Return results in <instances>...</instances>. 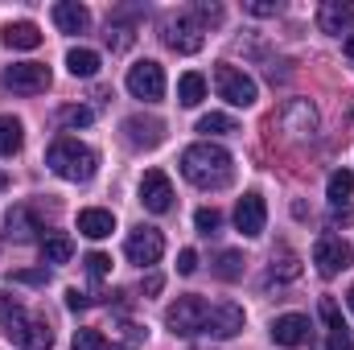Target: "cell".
<instances>
[{
    "label": "cell",
    "instance_id": "46",
    "mask_svg": "<svg viewBox=\"0 0 354 350\" xmlns=\"http://www.w3.org/2000/svg\"><path fill=\"white\" fill-rule=\"evenodd\" d=\"M0 185H4V174H0Z\"/></svg>",
    "mask_w": 354,
    "mask_h": 350
},
{
    "label": "cell",
    "instance_id": "34",
    "mask_svg": "<svg viewBox=\"0 0 354 350\" xmlns=\"http://www.w3.org/2000/svg\"><path fill=\"white\" fill-rule=\"evenodd\" d=\"M317 309H322V322L330 326V334H342V330H346V322H342V313H338V305H334L330 297H326V301H322Z\"/></svg>",
    "mask_w": 354,
    "mask_h": 350
},
{
    "label": "cell",
    "instance_id": "3",
    "mask_svg": "<svg viewBox=\"0 0 354 350\" xmlns=\"http://www.w3.org/2000/svg\"><path fill=\"white\" fill-rule=\"evenodd\" d=\"M214 91H218V99H227L231 107H256V99H260L256 79H252L248 71L231 66V62H218V66H214Z\"/></svg>",
    "mask_w": 354,
    "mask_h": 350
},
{
    "label": "cell",
    "instance_id": "36",
    "mask_svg": "<svg viewBox=\"0 0 354 350\" xmlns=\"http://www.w3.org/2000/svg\"><path fill=\"white\" fill-rule=\"evenodd\" d=\"M194 17H198V25L206 29V25H218V21H223V8H218V4H198Z\"/></svg>",
    "mask_w": 354,
    "mask_h": 350
},
{
    "label": "cell",
    "instance_id": "41",
    "mask_svg": "<svg viewBox=\"0 0 354 350\" xmlns=\"http://www.w3.org/2000/svg\"><path fill=\"white\" fill-rule=\"evenodd\" d=\"M322 350H354L351 330H342V334H330V338H326V347H322Z\"/></svg>",
    "mask_w": 354,
    "mask_h": 350
},
{
    "label": "cell",
    "instance_id": "37",
    "mask_svg": "<svg viewBox=\"0 0 354 350\" xmlns=\"http://www.w3.org/2000/svg\"><path fill=\"white\" fill-rule=\"evenodd\" d=\"M107 46H111V50H128V46H132V29L107 25Z\"/></svg>",
    "mask_w": 354,
    "mask_h": 350
},
{
    "label": "cell",
    "instance_id": "17",
    "mask_svg": "<svg viewBox=\"0 0 354 350\" xmlns=\"http://www.w3.org/2000/svg\"><path fill=\"white\" fill-rule=\"evenodd\" d=\"M317 25H322V33H346V29H354V4L351 0H326L322 12H317Z\"/></svg>",
    "mask_w": 354,
    "mask_h": 350
},
{
    "label": "cell",
    "instance_id": "27",
    "mask_svg": "<svg viewBox=\"0 0 354 350\" xmlns=\"http://www.w3.org/2000/svg\"><path fill=\"white\" fill-rule=\"evenodd\" d=\"M71 256H75V243L66 235H54L41 243V264H71Z\"/></svg>",
    "mask_w": 354,
    "mask_h": 350
},
{
    "label": "cell",
    "instance_id": "32",
    "mask_svg": "<svg viewBox=\"0 0 354 350\" xmlns=\"http://www.w3.org/2000/svg\"><path fill=\"white\" fill-rule=\"evenodd\" d=\"M218 223H223V214H218L214 206H202V210L194 214V227H198L202 235H214V231H218Z\"/></svg>",
    "mask_w": 354,
    "mask_h": 350
},
{
    "label": "cell",
    "instance_id": "9",
    "mask_svg": "<svg viewBox=\"0 0 354 350\" xmlns=\"http://www.w3.org/2000/svg\"><path fill=\"white\" fill-rule=\"evenodd\" d=\"M202 33H206V29L198 25L194 12H181V17H169V21H165V46L177 50V54H198L202 42H206Z\"/></svg>",
    "mask_w": 354,
    "mask_h": 350
},
{
    "label": "cell",
    "instance_id": "28",
    "mask_svg": "<svg viewBox=\"0 0 354 350\" xmlns=\"http://www.w3.org/2000/svg\"><path fill=\"white\" fill-rule=\"evenodd\" d=\"M198 132H210V136H227V132H239V124H235L231 116H223V111H210V116H202V120H198Z\"/></svg>",
    "mask_w": 354,
    "mask_h": 350
},
{
    "label": "cell",
    "instance_id": "4",
    "mask_svg": "<svg viewBox=\"0 0 354 350\" xmlns=\"http://www.w3.org/2000/svg\"><path fill=\"white\" fill-rule=\"evenodd\" d=\"M206 322H210V305L202 297H177L165 309V326L174 334H206Z\"/></svg>",
    "mask_w": 354,
    "mask_h": 350
},
{
    "label": "cell",
    "instance_id": "15",
    "mask_svg": "<svg viewBox=\"0 0 354 350\" xmlns=\"http://www.w3.org/2000/svg\"><path fill=\"white\" fill-rule=\"evenodd\" d=\"M243 309L235 305V301H223V305H210V322H206V334H214V338H235V334H243Z\"/></svg>",
    "mask_w": 354,
    "mask_h": 350
},
{
    "label": "cell",
    "instance_id": "21",
    "mask_svg": "<svg viewBox=\"0 0 354 350\" xmlns=\"http://www.w3.org/2000/svg\"><path fill=\"white\" fill-rule=\"evenodd\" d=\"M37 231H41V223H37V214H33L29 206H12V210H8V235H12L17 243L37 239Z\"/></svg>",
    "mask_w": 354,
    "mask_h": 350
},
{
    "label": "cell",
    "instance_id": "29",
    "mask_svg": "<svg viewBox=\"0 0 354 350\" xmlns=\"http://www.w3.org/2000/svg\"><path fill=\"white\" fill-rule=\"evenodd\" d=\"M297 272H301V264H297V256H292L288 248L272 252V276H280V280H292Z\"/></svg>",
    "mask_w": 354,
    "mask_h": 350
},
{
    "label": "cell",
    "instance_id": "18",
    "mask_svg": "<svg viewBox=\"0 0 354 350\" xmlns=\"http://www.w3.org/2000/svg\"><path fill=\"white\" fill-rule=\"evenodd\" d=\"M0 42H4L8 50H37V46H41V29H37L33 21H8V25L0 29Z\"/></svg>",
    "mask_w": 354,
    "mask_h": 350
},
{
    "label": "cell",
    "instance_id": "31",
    "mask_svg": "<svg viewBox=\"0 0 354 350\" xmlns=\"http://www.w3.org/2000/svg\"><path fill=\"white\" fill-rule=\"evenodd\" d=\"M58 120H62L66 128H87L91 120H95V111L83 107V103H71V107H62V111H58Z\"/></svg>",
    "mask_w": 354,
    "mask_h": 350
},
{
    "label": "cell",
    "instance_id": "11",
    "mask_svg": "<svg viewBox=\"0 0 354 350\" xmlns=\"http://www.w3.org/2000/svg\"><path fill=\"white\" fill-rule=\"evenodd\" d=\"M124 252H128V260H132V264L149 268V264H157L161 256H165V239H161V231H157V227H136V231L128 235Z\"/></svg>",
    "mask_w": 354,
    "mask_h": 350
},
{
    "label": "cell",
    "instance_id": "19",
    "mask_svg": "<svg viewBox=\"0 0 354 350\" xmlns=\"http://www.w3.org/2000/svg\"><path fill=\"white\" fill-rule=\"evenodd\" d=\"M54 25H58L62 33H83L91 25V12L79 0H58V4H54Z\"/></svg>",
    "mask_w": 354,
    "mask_h": 350
},
{
    "label": "cell",
    "instance_id": "43",
    "mask_svg": "<svg viewBox=\"0 0 354 350\" xmlns=\"http://www.w3.org/2000/svg\"><path fill=\"white\" fill-rule=\"evenodd\" d=\"M161 284H165V280H161V276L153 272V276H145V284H140V288H145L149 297H157V293H161Z\"/></svg>",
    "mask_w": 354,
    "mask_h": 350
},
{
    "label": "cell",
    "instance_id": "5",
    "mask_svg": "<svg viewBox=\"0 0 354 350\" xmlns=\"http://www.w3.org/2000/svg\"><path fill=\"white\" fill-rule=\"evenodd\" d=\"M124 83L132 91V99H145V103L165 99V71H161V62H153V58L128 66V79H124Z\"/></svg>",
    "mask_w": 354,
    "mask_h": 350
},
{
    "label": "cell",
    "instance_id": "38",
    "mask_svg": "<svg viewBox=\"0 0 354 350\" xmlns=\"http://www.w3.org/2000/svg\"><path fill=\"white\" fill-rule=\"evenodd\" d=\"M248 12H252V17H276L280 4H276V0H248Z\"/></svg>",
    "mask_w": 354,
    "mask_h": 350
},
{
    "label": "cell",
    "instance_id": "33",
    "mask_svg": "<svg viewBox=\"0 0 354 350\" xmlns=\"http://www.w3.org/2000/svg\"><path fill=\"white\" fill-rule=\"evenodd\" d=\"M115 334H120V350H136L140 342H145V330H140V326H132V322L115 326Z\"/></svg>",
    "mask_w": 354,
    "mask_h": 350
},
{
    "label": "cell",
    "instance_id": "20",
    "mask_svg": "<svg viewBox=\"0 0 354 350\" xmlns=\"http://www.w3.org/2000/svg\"><path fill=\"white\" fill-rule=\"evenodd\" d=\"M79 231L87 239H107L115 231V214L111 210H99V206H87V210H79Z\"/></svg>",
    "mask_w": 354,
    "mask_h": 350
},
{
    "label": "cell",
    "instance_id": "12",
    "mask_svg": "<svg viewBox=\"0 0 354 350\" xmlns=\"http://www.w3.org/2000/svg\"><path fill=\"white\" fill-rule=\"evenodd\" d=\"M140 202H145V210H153V214L174 210V181L161 174V169H149V174L140 177Z\"/></svg>",
    "mask_w": 354,
    "mask_h": 350
},
{
    "label": "cell",
    "instance_id": "35",
    "mask_svg": "<svg viewBox=\"0 0 354 350\" xmlns=\"http://www.w3.org/2000/svg\"><path fill=\"white\" fill-rule=\"evenodd\" d=\"M83 264H87V272H91V276H95V280H103V276L111 272V260H107L103 252H91V256H87V260H83Z\"/></svg>",
    "mask_w": 354,
    "mask_h": 350
},
{
    "label": "cell",
    "instance_id": "13",
    "mask_svg": "<svg viewBox=\"0 0 354 350\" xmlns=\"http://www.w3.org/2000/svg\"><path fill=\"white\" fill-rule=\"evenodd\" d=\"M280 128H284L292 140L313 136V132H317V107H313L309 99H292V103L284 107V116H280Z\"/></svg>",
    "mask_w": 354,
    "mask_h": 350
},
{
    "label": "cell",
    "instance_id": "26",
    "mask_svg": "<svg viewBox=\"0 0 354 350\" xmlns=\"http://www.w3.org/2000/svg\"><path fill=\"white\" fill-rule=\"evenodd\" d=\"M243 268H248V260H243V252H218V260H214V276L218 280H239L243 276Z\"/></svg>",
    "mask_w": 354,
    "mask_h": 350
},
{
    "label": "cell",
    "instance_id": "14",
    "mask_svg": "<svg viewBox=\"0 0 354 350\" xmlns=\"http://www.w3.org/2000/svg\"><path fill=\"white\" fill-rule=\"evenodd\" d=\"M124 136L132 149H157L165 140V124L157 116H128L124 120Z\"/></svg>",
    "mask_w": 354,
    "mask_h": 350
},
{
    "label": "cell",
    "instance_id": "40",
    "mask_svg": "<svg viewBox=\"0 0 354 350\" xmlns=\"http://www.w3.org/2000/svg\"><path fill=\"white\" fill-rule=\"evenodd\" d=\"M87 305H91L87 293H79V288H66V309H71V313H83Z\"/></svg>",
    "mask_w": 354,
    "mask_h": 350
},
{
    "label": "cell",
    "instance_id": "22",
    "mask_svg": "<svg viewBox=\"0 0 354 350\" xmlns=\"http://www.w3.org/2000/svg\"><path fill=\"white\" fill-rule=\"evenodd\" d=\"M326 198H330L334 206H351V198H354V174L351 169H334V174H330Z\"/></svg>",
    "mask_w": 354,
    "mask_h": 350
},
{
    "label": "cell",
    "instance_id": "6",
    "mask_svg": "<svg viewBox=\"0 0 354 350\" xmlns=\"http://www.w3.org/2000/svg\"><path fill=\"white\" fill-rule=\"evenodd\" d=\"M0 83L12 95H41V91L50 87V66L46 62H12L0 75Z\"/></svg>",
    "mask_w": 354,
    "mask_h": 350
},
{
    "label": "cell",
    "instance_id": "44",
    "mask_svg": "<svg viewBox=\"0 0 354 350\" xmlns=\"http://www.w3.org/2000/svg\"><path fill=\"white\" fill-rule=\"evenodd\" d=\"M346 54L354 58V37H346Z\"/></svg>",
    "mask_w": 354,
    "mask_h": 350
},
{
    "label": "cell",
    "instance_id": "45",
    "mask_svg": "<svg viewBox=\"0 0 354 350\" xmlns=\"http://www.w3.org/2000/svg\"><path fill=\"white\" fill-rule=\"evenodd\" d=\"M346 301H351V313H354V288H351V297H346Z\"/></svg>",
    "mask_w": 354,
    "mask_h": 350
},
{
    "label": "cell",
    "instance_id": "25",
    "mask_svg": "<svg viewBox=\"0 0 354 350\" xmlns=\"http://www.w3.org/2000/svg\"><path fill=\"white\" fill-rule=\"evenodd\" d=\"M66 71H71L75 79H95V75H99V54H95V50H71V54H66Z\"/></svg>",
    "mask_w": 354,
    "mask_h": 350
},
{
    "label": "cell",
    "instance_id": "7",
    "mask_svg": "<svg viewBox=\"0 0 354 350\" xmlns=\"http://www.w3.org/2000/svg\"><path fill=\"white\" fill-rule=\"evenodd\" d=\"M4 338H8V342H17L21 350H50V347H54L50 322H46V317H37V313H25V317H17V322L4 330Z\"/></svg>",
    "mask_w": 354,
    "mask_h": 350
},
{
    "label": "cell",
    "instance_id": "10",
    "mask_svg": "<svg viewBox=\"0 0 354 350\" xmlns=\"http://www.w3.org/2000/svg\"><path fill=\"white\" fill-rule=\"evenodd\" d=\"M235 227L248 235V239H260L268 227V202L264 194H256V190H248L243 198H239V206H235Z\"/></svg>",
    "mask_w": 354,
    "mask_h": 350
},
{
    "label": "cell",
    "instance_id": "16",
    "mask_svg": "<svg viewBox=\"0 0 354 350\" xmlns=\"http://www.w3.org/2000/svg\"><path fill=\"white\" fill-rule=\"evenodd\" d=\"M272 338L276 347H305L309 342V317L305 313H284L272 322Z\"/></svg>",
    "mask_w": 354,
    "mask_h": 350
},
{
    "label": "cell",
    "instance_id": "1",
    "mask_svg": "<svg viewBox=\"0 0 354 350\" xmlns=\"http://www.w3.org/2000/svg\"><path fill=\"white\" fill-rule=\"evenodd\" d=\"M181 174L198 190H223L235 177V161H231L227 149H218L210 140H198V145H189L181 153Z\"/></svg>",
    "mask_w": 354,
    "mask_h": 350
},
{
    "label": "cell",
    "instance_id": "23",
    "mask_svg": "<svg viewBox=\"0 0 354 350\" xmlns=\"http://www.w3.org/2000/svg\"><path fill=\"white\" fill-rule=\"evenodd\" d=\"M202 99H206V79H202L198 71H189V75L177 79V103H181V107H198Z\"/></svg>",
    "mask_w": 354,
    "mask_h": 350
},
{
    "label": "cell",
    "instance_id": "30",
    "mask_svg": "<svg viewBox=\"0 0 354 350\" xmlns=\"http://www.w3.org/2000/svg\"><path fill=\"white\" fill-rule=\"evenodd\" d=\"M71 347H75V350H120V347H111V342H107L99 330H75Z\"/></svg>",
    "mask_w": 354,
    "mask_h": 350
},
{
    "label": "cell",
    "instance_id": "42",
    "mask_svg": "<svg viewBox=\"0 0 354 350\" xmlns=\"http://www.w3.org/2000/svg\"><path fill=\"white\" fill-rule=\"evenodd\" d=\"M12 280H21V284H46V280H50V268H46V264H41V268H37V272H17V276H12Z\"/></svg>",
    "mask_w": 354,
    "mask_h": 350
},
{
    "label": "cell",
    "instance_id": "8",
    "mask_svg": "<svg viewBox=\"0 0 354 350\" xmlns=\"http://www.w3.org/2000/svg\"><path fill=\"white\" fill-rule=\"evenodd\" d=\"M313 264H317L322 276H338V272H346L354 264V248L342 235H322L313 243Z\"/></svg>",
    "mask_w": 354,
    "mask_h": 350
},
{
    "label": "cell",
    "instance_id": "24",
    "mask_svg": "<svg viewBox=\"0 0 354 350\" xmlns=\"http://www.w3.org/2000/svg\"><path fill=\"white\" fill-rule=\"evenodd\" d=\"M21 145H25V128H21V120H12V116H0V157H12V153H21Z\"/></svg>",
    "mask_w": 354,
    "mask_h": 350
},
{
    "label": "cell",
    "instance_id": "2",
    "mask_svg": "<svg viewBox=\"0 0 354 350\" xmlns=\"http://www.w3.org/2000/svg\"><path fill=\"white\" fill-rule=\"evenodd\" d=\"M46 165L58 177H66V181H91L99 157H95V149L79 145L75 136H58V140L46 149Z\"/></svg>",
    "mask_w": 354,
    "mask_h": 350
},
{
    "label": "cell",
    "instance_id": "39",
    "mask_svg": "<svg viewBox=\"0 0 354 350\" xmlns=\"http://www.w3.org/2000/svg\"><path fill=\"white\" fill-rule=\"evenodd\" d=\"M177 272H181V276H194V272H198V252H194V248H185V252L177 256Z\"/></svg>",
    "mask_w": 354,
    "mask_h": 350
}]
</instances>
